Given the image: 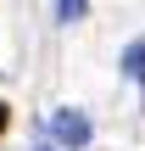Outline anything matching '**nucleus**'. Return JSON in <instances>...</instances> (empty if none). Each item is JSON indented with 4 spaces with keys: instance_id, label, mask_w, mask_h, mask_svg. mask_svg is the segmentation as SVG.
I'll return each instance as SVG.
<instances>
[{
    "instance_id": "obj_1",
    "label": "nucleus",
    "mask_w": 145,
    "mask_h": 151,
    "mask_svg": "<svg viewBox=\"0 0 145 151\" xmlns=\"http://www.w3.org/2000/svg\"><path fill=\"white\" fill-rule=\"evenodd\" d=\"M50 134H56V146H73V151H84L89 146V118L78 112V106H61V112H50Z\"/></svg>"
},
{
    "instance_id": "obj_2",
    "label": "nucleus",
    "mask_w": 145,
    "mask_h": 151,
    "mask_svg": "<svg viewBox=\"0 0 145 151\" xmlns=\"http://www.w3.org/2000/svg\"><path fill=\"white\" fill-rule=\"evenodd\" d=\"M123 73H129L134 84H145V39H134V45L123 50Z\"/></svg>"
},
{
    "instance_id": "obj_3",
    "label": "nucleus",
    "mask_w": 145,
    "mask_h": 151,
    "mask_svg": "<svg viewBox=\"0 0 145 151\" xmlns=\"http://www.w3.org/2000/svg\"><path fill=\"white\" fill-rule=\"evenodd\" d=\"M89 0H56V22H84Z\"/></svg>"
},
{
    "instance_id": "obj_4",
    "label": "nucleus",
    "mask_w": 145,
    "mask_h": 151,
    "mask_svg": "<svg viewBox=\"0 0 145 151\" xmlns=\"http://www.w3.org/2000/svg\"><path fill=\"white\" fill-rule=\"evenodd\" d=\"M6 123H11V106H6V101H0V134H6Z\"/></svg>"
},
{
    "instance_id": "obj_5",
    "label": "nucleus",
    "mask_w": 145,
    "mask_h": 151,
    "mask_svg": "<svg viewBox=\"0 0 145 151\" xmlns=\"http://www.w3.org/2000/svg\"><path fill=\"white\" fill-rule=\"evenodd\" d=\"M39 151H56V146H39Z\"/></svg>"
}]
</instances>
